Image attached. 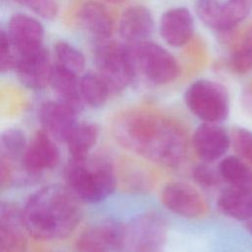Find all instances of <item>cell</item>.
<instances>
[{
    "label": "cell",
    "mask_w": 252,
    "mask_h": 252,
    "mask_svg": "<svg viewBox=\"0 0 252 252\" xmlns=\"http://www.w3.org/2000/svg\"><path fill=\"white\" fill-rule=\"evenodd\" d=\"M112 132L121 146L162 165L177 164L186 151L182 129L174 121L150 111L121 114L113 122Z\"/></svg>",
    "instance_id": "cell-1"
},
{
    "label": "cell",
    "mask_w": 252,
    "mask_h": 252,
    "mask_svg": "<svg viewBox=\"0 0 252 252\" xmlns=\"http://www.w3.org/2000/svg\"><path fill=\"white\" fill-rule=\"evenodd\" d=\"M25 228L39 240L67 238L81 220L78 198L65 186L48 185L33 193L22 211Z\"/></svg>",
    "instance_id": "cell-2"
},
{
    "label": "cell",
    "mask_w": 252,
    "mask_h": 252,
    "mask_svg": "<svg viewBox=\"0 0 252 252\" xmlns=\"http://www.w3.org/2000/svg\"><path fill=\"white\" fill-rule=\"evenodd\" d=\"M67 188L80 200L97 203L110 196L116 187L113 165L104 158L72 159L65 170Z\"/></svg>",
    "instance_id": "cell-3"
},
{
    "label": "cell",
    "mask_w": 252,
    "mask_h": 252,
    "mask_svg": "<svg viewBox=\"0 0 252 252\" xmlns=\"http://www.w3.org/2000/svg\"><path fill=\"white\" fill-rule=\"evenodd\" d=\"M94 63L96 73L110 94L125 90L136 78L137 66L131 46L108 39L98 40L94 48Z\"/></svg>",
    "instance_id": "cell-4"
},
{
    "label": "cell",
    "mask_w": 252,
    "mask_h": 252,
    "mask_svg": "<svg viewBox=\"0 0 252 252\" xmlns=\"http://www.w3.org/2000/svg\"><path fill=\"white\" fill-rule=\"evenodd\" d=\"M188 109L203 123L220 124L229 114V96L226 89L212 80L193 82L184 94Z\"/></svg>",
    "instance_id": "cell-5"
},
{
    "label": "cell",
    "mask_w": 252,
    "mask_h": 252,
    "mask_svg": "<svg viewBox=\"0 0 252 252\" xmlns=\"http://www.w3.org/2000/svg\"><path fill=\"white\" fill-rule=\"evenodd\" d=\"M166 238L165 220L158 214L146 213L125 225L119 252H163Z\"/></svg>",
    "instance_id": "cell-6"
},
{
    "label": "cell",
    "mask_w": 252,
    "mask_h": 252,
    "mask_svg": "<svg viewBox=\"0 0 252 252\" xmlns=\"http://www.w3.org/2000/svg\"><path fill=\"white\" fill-rule=\"evenodd\" d=\"M131 47L137 68L153 84H168L179 76L177 60L159 44L146 40Z\"/></svg>",
    "instance_id": "cell-7"
},
{
    "label": "cell",
    "mask_w": 252,
    "mask_h": 252,
    "mask_svg": "<svg viewBox=\"0 0 252 252\" xmlns=\"http://www.w3.org/2000/svg\"><path fill=\"white\" fill-rule=\"evenodd\" d=\"M125 225L114 220H104L87 227L76 241L78 252H116L124 237Z\"/></svg>",
    "instance_id": "cell-8"
},
{
    "label": "cell",
    "mask_w": 252,
    "mask_h": 252,
    "mask_svg": "<svg viewBox=\"0 0 252 252\" xmlns=\"http://www.w3.org/2000/svg\"><path fill=\"white\" fill-rule=\"evenodd\" d=\"M53 65L43 46L29 53L16 55L14 69L20 82L31 90H42L50 83Z\"/></svg>",
    "instance_id": "cell-9"
},
{
    "label": "cell",
    "mask_w": 252,
    "mask_h": 252,
    "mask_svg": "<svg viewBox=\"0 0 252 252\" xmlns=\"http://www.w3.org/2000/svg\"><path fill=\"white\" fill-rule=\"evenodd\" d=\"M161 203L171 213L186 219H197L205 215L206 202L200 193L183 182L168 183L161 191Z\"/></svg>",
    "instance_id": "cell-10"
},
{
    "label": "cell",
    "mask_w": 252,
    "mask_h": 252,
    "mask_svg": "<svg viewBox=\"0 0 252 252\" xmlns=\"http://www.w3.org/2000/svg\"><path fill=\"white\" fill-rule=\"evenodd\" d=\"M59 150L55 141L42 129L38 130L28 143L24 157L23 169L26 173L37 175L55 167L59 161Z\"/></svg>",
    "instance_id": "cell-11"
},
{
    "label": "cell",
    "mask_w": 252,
    "mask_h": 252,
    "mask_svg": "<svg viewBox=\"0 0 252 252\" xmlns=\"http://www.w3.org/2000/svg\"><path fill=\"white\" fill-rule=\"evenodd\" d=\"M28 232L22 211L10 202L0 201V252H27Z\"/></svg>",
    "instance_id": "cell-12"
},
{
    "label": "cell",
    "mask_w": 252,
    "mask_h": 252,
    "mask_svg": "<svg viewBox=\"0 0 252 252\" xmlns=\"http://www.w3.org/2000/svg\"><path fill=\"white\" fill-rule=\"evenodd\" d=\"M8 35L16 55L25 54L43 46L44 29L41 23L26 14H14L8 24Z\"/></svg>",
    "instance_id": "cell-13"
},
{
    "label": "cell",
    "mask_w": 252,
    "mask_h": 252,
    "mask_svg": "<svg viewBox=\"0 0 252 252\" xmlns=\"http://www.w3.org/2000/svg\"><path fill=\"white\" fill-rule=\"evenodd\" d=\"M77 112L58 100L44 101L38 111L41 129L54 141L66 143L77 124Z\"/></svg>",
    "instance_id": "cell-14"
},
{
    "label": "cell",
    "mask_w": 252,
    "mask_h": 252,
    "mask_svg": "<svg viewBox=\"0 0 252 252\" xmlns=\"http://www.w3.org/2000/svg\"><path fill=\"white\" fill-rule=\"evenodd\" d=\"M197 156L205 162L220 159L231 145L226 130L217 123H202L195 131L192 139Z\"/></svg>",
    "instance_id": "cell-15"
},
{
    "label": "cell",
    "mask_w": 252,
    "mask_h": 252,
    "mask_svg": "<svg viewBox=\"0 0 252 252\" xmlns=\"http://www.w3.org/2000/svg\"><path fill=\"white\" fill-rule=\"evenodd\" d=\"M194 20L186 7H174L165 11L159 21V33L170 46L181 47L192 37Z\"/></svg>",
    "instance_id": "cell-16"
},
{
    "label": "cell",
    "mask_w": 252,
    "mask_h": 252,
    "mask_svg": "<svg viewBox=\"0 0 252 252\" xmlns=\"http://www.w3.org/2000/svg\"><path fill=\"white\" fill-rule=\"evenodd\" d=\"M153 31L152 13L147 7L141 5L128 8L122 14L118 25L120 36L131 44L149 40Z\"/></svg>",
    "instance_id": "cell-17"
},
{
    "label": "cell",
    "mask_w": 252,
    "mask_h": 252,
    "mask_svg": "<svg viewBox=\"0 0 252 252\" xmlns=\"http://www.w3.org/2000/svg\"><path fill=\"white\" fill-rule=\"evenodd\" d=\"M49 85L59 102L70 107L77 113L81 111L84 101L80 93L78 76L54 64Z\"/></svg>",
    "instance_id": "cell-18"
},
{
    "label": "cell",
    "mask_w": 252,
    "mask_h": 252,
    "mask_svg": "<svg viewBox=\"0 0 252 252\" xmlns=\"http://www.w3.org/2000/svg\"><path fill=\"white\" fill-rule=\"evenodd\" d=\"M83 27L98 40L108 39L113 31V21L105 6L97 1L85 2L79 11Z\"/></svg>",
    "instance_id": "cell-19"
},
{
    "label": "cell",
    "mask_w": 252,
    "mask_h": 252,
    "mask_svg": "<svg viewBox=\"0 0 252 252\" xmlns=\"http://www.w3.org/2000/svg\"><path fill=\"white\" fill-rule=\"evenodd\" d=\"M218 208L228 218L248 221L252 219V191L228 187L219 196Z\"/></svg>",
    "instance_id": "cell-20"
},
{
    "label": "cell",
    "mask_w": 252,
    "mask_h": 252,
    "mask_svg": "<svg viewBox=\"0 0 252 252\" xmlns=\"http://www.w3.org/2000/svg\"><path fill=\"white\" fill-rule=\"evenodd\" d=\"M27 145L25 133L21 129L8 128L0 132V162L6 166L9 173L16 163L23 169V157Z\"/></svg>",
    "instance_id": "cell-21"
},
{
    "label": "cell",
    "mask_w": 252,
    "mask_h": 252,
    "mask_svg": "<svg viewBox=\"0 0 252 252\" xmlns=\"http://www.w3.org/2000/svg\"><path fill=\"white\" fill-rule=\"evenodd\" d=\"M98 127L93 122H77L66 143L72 159H82L89 156L98 138Z\"/></svg>",
    "instance_id": "cell-22"
},
{
    "label": "cell",
    "mask_w": 252,
    "mask_h": 252,
    "mask_svg": "<svg viewBox=\"0 0 252 252\" xmlns=\"http://www.w3.org/2000/svg\"><path fill=\"white\" fill-rule=\"evenodd\" d=\"M219 171L221 179L229 187L252 191V168L241 158L235 156L224 158L219 165Z\"/></svg>",
    "instance_id": "cell-23"
},
{
    "label": "cell",
    "mask_w": 252,
    "mask_h": 252,
    "mask_svg": "<svg viewBox=\"0 0 252 252\" xmlns=\"http://www.w3.org/2000/svg\"><path fill=\"white\" fill-rule=\"evenodd\" d=\"M80 93L84 103L92 107L103 105L110 92L97 73L88 72L79 79Z\"/></svg>",
    "instance_id": "cell-24"
},
{
    "label": "cell",
    "mask_w": 252,
    "mask_h": 252,
    "mask_svg": "<svg viewBox=\"0 0 252 252\" xmlns=\"http://www.w3.org/2000/svg\"><path fill=\"white\" fill-rule=\"evenodd\" d=\"M54 54L56 65L77 76L83 72L86 65L85 56L74 45L64 40L57 41L54 44Z\"/></svg>",
    "instance_id": "cell-25"
},
{
    "label": "cell",
    "mask_w": 252,
    "mask_h": 252,
    "mask_svg": "<svg viewBox=\"0 0 252 252\" xmlns=\"http://www.w3.org/2000/svg\"><path fill=\"white\" fill-rule=\"evenodd\" d=\"M252 11V0H227L221 3L222 32H227L244 21Z\"/></svg>",
    "instance_id": "cell-26"
},
{
    "label": "cell",
    "mask_w": 252,
    "mask_h": 252,
    "mask_svg": "<svg viewBox=\"0 0 252 252\" xmlns=\"http://www.w3.org/2000/svg\"><path fill=\"white\" fill-rule=\"evenodd\" d=\"M195 11L205 26L214 31L222 32L220 2L218 0H197Z\"/></svg>",
    "instance_id": "cell-27"
},
{
    "label": "cell",
    "mask_w": 252,
    "mask_h": 252,
    "mask_svg": "<svg viewBox=\"0 0 252 252\" xmlns=\"http://www.w3.org/2000/svg\"><path fill=\"white\" fill-rule=\"evenodd\" d=\"M228 66L232 72L237 74L252 71V41L248 37L231 53Z\"/></svg>",
    "instance_id": "cell-28"
},
{
    "label": "cell",
    "mask_w": 252,
    "mask_h": 252,
    "mask_svg": "<svg viewBox=\"0 0 252 252\" xmlns=\"http://www.w3.org/2000/svg\"><path fill=\"white\" fill-rule=\"evenodd\" d=\"M235 152L252 164V131L245 128H236L230 136Z\"/></svg>",
    "instance_id": "cell-29"
},
{
    "label": "cell",
    "mask_w": 252,
    "mask_h": 252,
    "mask_svg": "<svg viewBox=\"0 0 252 252\" xmlns=\"http://www.w3.org/2000/svg\"><path fill=\"white\" fill-rule=\"evenodd\" d=\"M13 1L30 9L35 15L46 20L54 19L58 13V5L55 0H13Z\"/></svg>",
    "instance_id": "cell-30"
},
{
    "label": "cell",
    "mask_w": 252,
    "mask_h": 252,
    "mask_svg": "<svg viewBox=\"0 0 252 252\" xmlns=\"http://www.w3.org/2000/svg\"><path fill=\"white\" fill-rule=\"evenodd\" d=\"M210 162H203L194 167L192 175L194 180L203 187H215L222 180L218 170L209 164Z\"/></svg>",
    "instance_id": "cell-31"
},
{
    "label": "cell",
    "mask_w": 252,
    "mask_h": 252,
    "mask_svg": "<svg viewBox=\"0 0 252 252\" xmlns=\"http://www.w3.org/2000/svg\"><path fill=\"white\" fill-rule=\"evenodd\" d=\"M16 54L8 32L0 30V74L14 69Z\"/></svg>",
    "instance_id": "cell-32"
},
{
    "label": "cell",
    "mask_w": 252,
    "mask_h": 252,
    "mask_svg": "<svg viewBox=\"0 0 252 252\" xmlns=\"http://www.w3.org/2000/svg\"><path fill=\"white\" fill-rule=\"evenodd\" d=\"M9 170L6 168L5 165H3L1 162H0V187L6 182V180L8 179L9 177Z\"/></svg>",
    "instance_id": "cell-33"
},
{
    "label": "cell",
    "mask_w": 252,
    "mask_h": 252,
    "mask_svg": "<svg viewBox=\"0 0 252 252\" xmlns=\"http://www.w3.org/2000/svg\"><path fill=\"white\" fill-rule=\"evenodd\" d=\"M247 229L252 234V219L247 221Z\"/></svg>",
    "instance_id": "cell-34"
},
{
    "label": "cell",
    "mask_w": 252,
    "mask_h": 252,
    "mask_svg": "<svg viewBox=\"0 0 252 252\" xmlns=\"http://www.w3.org/2000/svg\"><path fill=\"white\" fill-rule=\"evenodd\" d=\"M105 1H107L109 3H112V4H118V3H121V2H123L125 0H105Z\"/></svg>",
    "instance_id": "cell-35"
},
{
    "label": "cell",
    "mask_w": 252,
    "mask_h": 252,
    "mask_svg": "<svg viewBox=\"0 0 252 252\" xmlns=\"http://www.w3.org/2000/svg\"><path fill=\"white\" fill-rule=\"evenodd\" d=\"M247 37H248V38H249V39L252 41V31H251V32H250L247 34Z\"/></svg>",
    "instance_id": "cell-36"
}]
</instances>
